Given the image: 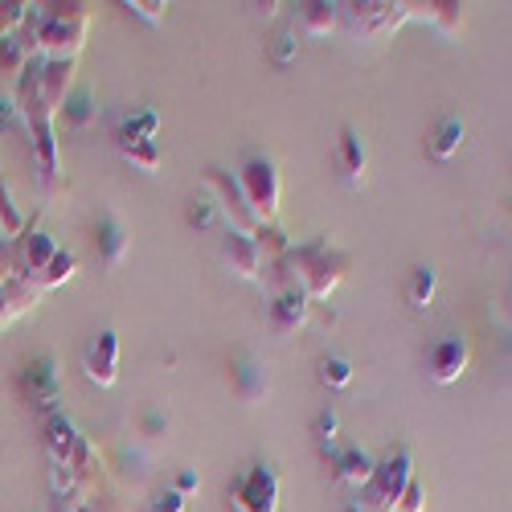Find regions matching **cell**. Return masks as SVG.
Instances as JSON below:
<instances>
[{
    "mask_svg": "<svg viewBox=\"0 0 512 512\" xmlns=\"http://www.w3.org/2000/svg\"><path fill=\"white\" fill-rule=\"evenodd\" d=\"M74 271H78V259H74L70 250H58V254H54V263L46 267V275L37 279V287H58V283L74 279Z\"/></svg>",
    "mask_w": 512,
    "mask_h": 512,
    "instance_id": "obj_24",
    "label": "cell"
},
{
    "mask_svg": "<svg viewBox=\"0 0 512 512\" xmlns=\"http://www.w3.org/2000/svg\"><path fill=\"white\" fill-rule=\"evenodd\" d=\"M287 263L300 271V291L308 295V300H328V295L336 291V283L349 271V254L328 246V238H316V242H304V246H291Z\"/></svg>",
    "mask_w": 512,
    "mask_h": 512,
    "instance_id": "obj_1",
    "label": "cell"
},
{
    "mask_svg": "<svg viewBox=\"0 0 512 512\" xmlns=\"http://www.w3.org/2000/svg\"><path fill=\"white\" fill-rule=\"evenodd\" d=\"M25 230V218H21V209H17V201H13V193L0 185V234L5 238H17Z\"/></svg>",
    "mask_w": 512,
    "mask_h": 512,
    "instance_id": "obj_26",
    "label": "cell"
},
{
    "mask_svg": "<svg viewBox=\"0 0 512 512\" xmlns=\"http://www.w3.org/2000/svg\"><path fill=\"white\" fill-rule=\"evenodd\" d=\"M308 312H312L308 295L300 287H283L275 295V304H271V324H275V332H295V328L308 320Z\"/></svg>",
    "mask_w": 512,
    "mask_h": 512,
    "instance_id": "obj_13",
    "label": "cell"
},
{
    "mask_svg": "<svg viewBox=\"0 0 512 512\" xmlns=\"http://www.w3.org/2000/svg\"><path fill=\"white\" fill-rule=\"evenodd\" d=\"M54 254H58V242H54L46 230L25 234V246H21V267H25V275L41 279V275H46V267L54 263Z\"/></svg>",
    "mask_w": 512,
    "mask_h": 512,
    "instance_id": "obj_16",
    "label": "cell"
},
{
    "mask_svg": "<svg viewBox=\"0 0 512 512\" xmlns=\"http://www.w3.org/2000/svg\"><path fill=\"white\" fill-rule=\"evenodd\" d=\"M91 115H95V107H91V95L66 99V123H70V127H87V123H91Z\"/></svg>",
    "mask_w": 512,
    "mask_h": 512,
    "instance_id": "obj_30",
    "label": "cell"
},
{
    "mask_svg": "<svg viewBox=\"0 0 512 512\" xmlns=\"http://www.w3.org/2000/svg\"><path fill=\"white\" fill-rule=\"evenodd\" d=\"M340 164H345V177H349V181H361V177H365L369 152H365V140L353 132V127H345V132H340Z\"/></svg>",
    "mask_w": 512,
    "mask_h": 512,
    "instance_id": "obj_19",
    "label": "cell"
},
{
    "mask_svg": "<svg viewBox=\"0 0 512 512\" xmlns=\"http://www.w3.org/2000/svg\"><path fill=\"white\" fill-rule=\"evenodd\" d=\"M123 156L132 160L136 168H144V173H156V168H160V152H156V144H123Z\"/></svg>",
    "mask_w": 512,
    "mask_h": 512,
    "instance_id": "obj_28",
    "label": "cell"
},
{
    "mask_svg": "<svg viewBox=\"0 0 512 512\" xmlns=\"http://www.w3.org/2000/svg\"><path fill=\"white\" fill-rule=\"evenodd\" d=\"M410 5H349V17H353V29L357 37H381L398 29L402 21H410Z\"/></svg>",
    "mask_w": 512,
    "mask_h": 512,
    "instance_id": "obj_7",
    "label": "cell"
},
{
    "mask_svg": "<svg viewBox=\"0 0 512 512\" xmlns=\"http://www.w3.org/2000/svg\"><path fill=\"white\" fill-rule=\"evenodd\" d=\"M467 361H472V349H467L463 336H443L431 345V353H426V373H431L439 386H451V381L463 377Z\"/></svg>",
    "mask_w": 512,
    "mask_h": 512,
    "instance_id": "obj_6",
    "label": "cell"
},
{
    "mask_svg": "<svg viewBox=\"0 0 512 512\" xmlns=\"http://www.w3.org/2000/svg\"><path fill=\"white\" fill-rule=\"evenodd\" d=\"M21 58H25L21 41H17V37H0V70H17Z\"/></svg>",
    "mask_w": 512,
    "mask_h": 512,
    "instance_id": "obj_33",
    "label": "cell"
},
{
    "mask_svg": "<svg viewBox=\"0 0 512 512\" xmlns=\"http://www.w3.org/2000/svg\"><path fill=\"white\" fill-rule=\"evenodd\" d=\"M197 488H201V476H197V472H181V476H177V492H181V496H185V492H197Z\"/></svg>",
    "mask_w": 512,
    "mask_h": 512,
    "instance_id": "obj_38",
    "label": "cell"
},
{
    "mask_svg": "<svg viewBox=\"0 0 512 512\" xmlns=\"http://www.w3.org/2000/svg\"><path fill=\"white\" fill-rule=\"evenodd\" d=\"M209 185L222 193V209L226 213H234V230H246V226H254L259 230V222H254V213H250V205H246V197H242V189H238V177H226L222 168H209Z\"/></svg>",
    "mask_w": 512,
    "mask_h": 512,
    "instance_id": "obj_14",
    "label": "cell"
},
{
    "mask_svg": "<svg viewBox=\"0 0 512 512\" xmlns=\"http://www.w3.org/2000/svg\"><path fill=\"white\" fill-rule=\"evenodd\" d=\"M271 54H275L279 66H291L295 54H300V41H295V33H279V37H275V46H271Z\"/></svg>",
    "mask_w": 512,
    "mask_h": 512,
    "instance_id": "obj_31",
    "label": "cell"
},
{
    "mask_svg": "<svg viewBox=\"0 0 512 512\" xmlns=\"http://www.w3.org/2000/svg\"><path fill=\"white\" fill-rule=\"evenodd\" d=\"M70 70H74V62H50V66H46V74H37V78H33L37 103L46 107L50 115H54L58 107H66V91H70Z\"/></svg>",
    "mask_w": 512,
    "mask_h": 512,
    "instance_id": "obj_12",
    "label": "cell"
},
{
    "mask_svg": "<svg viewBox=\"0 0 512 512\" xmlns=\"http://www.w3.org/2000/svg\"><path fill=\"white\" fill-rule=\"evenodd\" d=\"M37 291L29 279H0V324L17 320L21 312H29L37 304Z\"/></svg>",
    "mask_w": 512,
    "mask_h": 512,
    "instance_id": "obj_15",
    "label": "cell"
},
{
    "mask_svg": "<svg viewBox=\"0 0 512 512\" xmlns=\"http://www.w3.org/2000/svg\"><path fill=\"white\" fill-rule=\"evenodd\" d=\"M213 218H218V205H213V201H189V209H185V222H189V226L209 230Z\"/></svg>",
    "mask_w": 512,
    "mask_h": 512,
    "instance_id": "obj_29",
    "label": "cell"
},
{
    "mask_svg": "<svg viewBox=\"0 0 512 512\" xmlns=\"http://www.w3.org/2000/svg\"><path fill=\"white\" fill-rule=\"evenodd\" d=\"M152 512H185V496L177 488H168V492H160L152 500Z\"/></svg>",
    "mask_w": 512,
    "mask_h": 512,
    "instance_id": "obj_36",
    "label": "cell"
},
{
    "mask_svg": "<svg viewBox=\"0 0 512 512\" xmlns=\"http://www.w3.org/2000/svg\"><path fill=\"white\" fill-rule=\"evenodd\" d=\"M230 373H234V381H238V394H242L246 402H250V398H259V394H263V386H267V381H263V369L254 365L250 357H238Z\"/></svg>",
    "mask_w": 512,
    "mask_h": 512,
    "instance_id": "obj_23",
    "label": "cell"
},
{
    "mask_svg": "<svg viewBox=\"0 0 512 512\" xmlns=\"http://www.w3.org/2000/svg\"><path fill=\"white\" fill-rule=\"evenodd\" d=\"M254 242H259L263 259H267V254H283V259H287V250H291V242H287V234L279 230V222H271V226H259V230H254Z\"/></svg>",
    "mask_w": 512,
    "mask_h": 512,
    "instance_id": "obj_27",
    "label": "cell"
},
{
    "mask_svg": "<svg viewBox=\"0 0 512 512\" xmlns=\"http://www.w3.org/2000/svg\"><path fill=\"white\" fill-rule=\"evenodd\" d=\"M5 123H9V107H5V103H0V127H5Z\"/></svg>",
    "mask_w": 512,
    "mask_h": 512,
    "instance_id": "obj_39",
    "label": "cell"
},
{
    "mask_svg": "<svg viewBox=\"0 0 512 512\" xmlns=\"http://www.w3.org/2000/svg\"><path fill=\"white\" fill-rule=\"evenodd\" d=\"M82 369H87V377L95 381V386H103V390L115 386V377H119V336L115 332H99L91 340Z\"/></svg>",
    "mask_w": 512,
    "mask_h": 512,
    "instance_id": "obj_9",
    "label": "cell"
},
{
    "mask_svg": "<svg viewBox=\"0 0 512 512\" xmlns=\"http://www.w3.org/2000/svg\"><path fill=\"white\" fill-rule=\"evenodd\" d=\"M95 234H99V250H103V259H107V267L115 271L119 263H123V254L132 250V238H127V230L115 222V218H99V226H95Z\"/></svg>",
    "mask_w": 512,
    "mask_h": 512,
    "instance_id": "obj_18",
    "label": "cell"
},
{
    "mask_svg": "<svg viewBox=\"0 0 512 512\" xmlns=\"http://www.w3.org/2000/svg\"><path fill=\"white\" fill-rule=\"evenodd\" d=\"M127 9H136V13L144 17V21L160 25V21H164V9H168V5H152V0H140V5H127Z\"/></svg>",
    "mask_w": 512,
    "mask_h": 512,
    "instance_id": "obj_37",
    "label": "cell"
},
{
    "mask_svg": "<svg viewBox=\"0 0 512 512\" xmlns=\"http://www.w3.org/2000/svg\"><path fill=\"white\" fill-rule=\"evenodd\" d=\"M435 287H439V275L431 267H414L410 279H406V300L410 308H426L435 300Z\"/></svg>",
    "mask_w": 512,
    "mask_h": 512,
    "instance_id": "obj_22",
    "label": "cell"
},
{
    "mask_svg": "<svg viewBox=\"0 0 512 512\" xmlns=\"http://www.w3.org/2000/svg\"><path fill=\"white\" fill-rule=\"evenodd\" d=\"M422 504H426V488H422L418 480H410L406 492L398 496V508H394V512H422Z\"/></svg>",
    "mask_w": 512,
    "mask_h": 512,
    "instance_id": "obj_32",
    "label": "cell"
},
{
    "mask_svg": "<svg viewBox=\"0 0 512 512\" xmlns=\"http://www.w3.org/2000/svg\"><path fill=\"white\" fill-rule=\"evenodd\" d=\"M336 9H340V5H328V0H308V5H300V25H304V33H312V37L332 33V29H336Z\"/></svg>",
    "mask_w": 512,
    "mask_h": 512,
    "instance_id": "obj_21",
    "label": "cell"
},
{
    "mask_svg": "<svg viewBox=\"0 0 512 512\" xmlns=\"http://www.w3.org/2000/svg\"><path fill=\"white\" fill-rule=\"evenodd\" d=\"M25 386L33 394V402L46 410V414H58V373H54V357L41 353L25 365Z\"/></svg>",
    "mask_w": 512,
    "mask_h": 512,
    "instance_id": "obj_10",
    "label": "cell"
},
{
    "mask_svg": "<svg viewBox=\"0 0 512 512\" xmlns=\"http://www.w3.org/2000/svg\"><path fill=\"white\" fill-rule=\"evenodd\" d=\"M340 512H365L361 504H345V508H340Z\"/></svg>",
    "mask_w": 512,
    "mask_h": 512,
    "instance_id": "obj_40",
    "label": "cell"
},
{
    "mask_svg": "<svg viewBox=\"0 0 512 512\" xmlns=\"http://www.w3.org/2000/svg\"><path fill=\"white\" fill-rule=\"evenodd\" d=\"M414 480V459L406 447H398L394 455H386L377 463L373 472V492H377V508L381 512H394L398 508V496L406 492V484Z\"/></svg>",
    "mask_w": 512,
    "mask_h": 512,
    "instance_id": "obj_5",
    "label": "cell"
},
{
    "mask_svg": "<svg viewBox=\"0 0 512 512\" xmlns=\"http://www.w3.org/2000/svg\"><path fill=\"white\" fill-rule=\"evenodd\" d=\"M426 17L439 21L443 29H459V5H426Z\"/></svg>",
    "mask_w": 512,
    "mask_h": 512,
    "instance_id": "obj_35",
    "label": "cell"
},
{
    "mask_svg": "<svg viewBox=\"0 0 512 512\" xmlns=\"http://www.w3.org/2000/svg\"><path fill=\"white\" fill-rule=\"evenodd\" d=\"M230 508L234 512H279V476L275 467L254 463L250 472H242L230 484Z\"/></svg>",
    "mask_w": 512,
    "mask_h": 512,
    "instance_id": "obj_4",
    "label": "cell"
},
{
    "mask_svg": "<svg viewBox=\"0 0 512 512\" xmlns=\"http://www.w3.org/2000/svg\"><path fill=\"white\" fill-rule=\"evenodd\" d=\"M33 17H37V46L54 62H74V54L82 50V37H87V13L78 5H58L50 13L37 9Z\"/></svg>",
    "mask_w": 512,
    "mask_h": 512,
    "instance_id": "obj_2",
    "label": "cell"
},
{
    "mask_svg": "<svg viewBox=\"0 0 512 512\" xmlns=\"http://www.w3.org/2000/svg\"><path fill=\"white\" fill-rule=\"evenodd\" d=\"M46 443H50V459L58 467H74V463H87V443L74 431V422L66 414H54L46 426Z\"/></svg>",
    "mask_w": 512,
    "mask_h": 512,
    "instance_id": "obj_8",
    "label": "cell"
},
{
    "mask_svg": "<svg viewBox=\"0 0 512 512\" xmlns=\"http://www.w3.org/2000/svg\"><path fill=\"white\" fill-rule=\"evenodd\" d=\"M336 435H340V418H336L332 410H324V414L316 418V439H320L324 447H332V443H336Z\"/></svg>",
    "mask_w": 512,
    "mask_h": 512,
    "instance_id": "obj_34",
    "label": "cell"
},
{
    "mask_svg": "<svg viewBox=\"0 0 512 512\" xmlns=\"http://www.w3.org/2000/svg\"><path fill=\"white\" fill-rule=\"evenodd\" d=\"M238 189L254 213V222L259 226H271L279 222V197H283V185H279V173L267 156H246L242 168H238Z\"/></svg>",
    "mask_w": 512,
    "mask_h": 512,
    "instance_id": "obj_3",
    "label": "cell"
},
{
    "mask_svg": "<svg viewBox=\"0 0 512 512\" xmlns=\"http://www.w3.org/2000/svg\"><path fill=\"white\" fill-rule=\"evenodd\" d=\"M332 467H336V480H345V484H353V488H365V484H373V472H377V463L361 451V447H353V451H340L336 459H332Z\"/></svg>",
    "mask_w": 512,
    "mask_h": 512,
    "instance_id": "obj_17",
    "label": "cell"
},
{
    "mask_svg": "<svg viewBox=\"0 0 512 512\" xmlns=\"http://www.w3.org/2000/svg\"><path fill=\"white\" fill-rule=\"evenodd\" d=\"M226 263H230V271H238L242 279H259L263 250H259V242H254L250 230H234V226H230V234H226Z\"/></svg>",
    "mask_w": 512,
    "mask_h": 512,
    "instance_id": "obj_11",
    "label": "cell"
},
{
    "mask_svg": "<svg viewBox=\"0 0 512 512\" xmlns=\"http://www.w3.org/2000/svg\"><path fill=\"white\" fill-rule=\"evenodd\" d=\"M459 148H463V123H459L455 115L439 119L435 132H431V156H435V160H451Z\"/></svg>",
    "mask_w": 512,
    "mask_h": 512,
    "instance_id": "obj_20",
    "label": "cell"
},
{
    "mask_svg": "<svg viewBox=\"0 0 512 512\" xmlns=\"http://www.w3.org/2000/svg\"><path fill=\"white\" fill-rule=\"evenodd\" d=\"M320 381L332 390H349V381H353V365L345 357H324L320 361Z\"/></svg>",
    "mask_w": 512,
    "mask_h": 512,
    "instance_id": "obj_25",
    "label": "cell"
}]
</instances>
